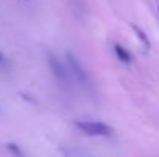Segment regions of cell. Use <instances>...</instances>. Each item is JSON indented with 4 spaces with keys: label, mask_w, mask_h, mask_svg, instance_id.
I'll return each mask as SVG.
<instances>
[{
    "label": "cell",
    "mask_w": 159,
    "mask_h": 157,
    "mask_svg": "<svg viewBox=\"0 0 159 157\" xmlns=\"http://www.w3.org/2000/svg\"><path fill=\"white\" fill-rule=\"evenodd\" d=\"M76 128L87 134V136H96V137H110L113 134V129L111 126H108L107 123L102 122H91V120H77L76 123Z\"/></svg>",
    "instance_id": "obj_2"
},
{
    "label": "cell",
    "mask_w": 159,
    "mask_h": 157,
    "mask_svg": "<svg viewBox=\"0 0 159 157\" xmlns=\"http://www.w3.org/2000/svg\"><path fill=\"white\" fill-rule=\"evenodd\" d=\"M6 148H8V151L14 157H25V153L20 150V146H19L17 143H8Z\"/></svg>",
    "instance_id": "obj_5"
},
{
    "label": "cell",
    "mask_w": 159,
    "mask_h": 157,
    "mask_svg": "<svg viewBox=\"0 0 159 157\" xmlns=\"http://www.w3.org/2000/svg\"><path fill=\"white\" fill-rule=\"evenodd\" d=\"M114 54H116V57L122 62V63H131V54L127 51L122 45H119V43H116L114 45Z\"/></svg>",
    "instance_id": "obj_4"
},
{
    "label": "cell",
    "mask_w": 159,
    "mask_h": 157,
    "mask_svg": "<svg viewBox=\"0 0 159 157\" xmlns=\"http://www.w3.org/2000/svg\"><path fill=\"white\" fill-rule=\"evenodd\" d=\"M133 31H134V33H136V36L141 39V42L144 43V46H145V48H150V40H148V37L144 34V31H142L141 28L134 26V25H133Z\"/></svg>",
    "instance_id": "obj_6"
},
{
    "label": "cell",
    "mask_w": 159,
    "mask_h": 157,
    "mask_svg": "<svg viewBox=\"0 0 159 157\" xmlns=\"http://www.w3.org/2000/svg\"><path fill=\"white\" fill-rule=\"evenodd\" d=\"M65 60H66L68 71L77 80V83L82 85V86H88L90 85V77H88V72L84 68L82 62L79 60V57L76 54H73L71 51H68V52H65Z\"/></svg>",
    "instance_id": "obj_1"
},
{
    "label": "cell",
    "mask_w": 159,
    "mask_h": 157,
    "mask_svg": "<svg viewBox=\"0 0 159 157\" xmlns=\"http://www.w3.org/2000/svg\"><path fill=\"white\" fill-rule=\"evenodd\" d=\"M47 62H48L50 71L53 72V76L60 83H68V82H70L68 66H65V65L62 63V60H60L54 52H48V54H47Z\"/></svg>",
    "instance_id": "obj_3"
}]
</instances>
